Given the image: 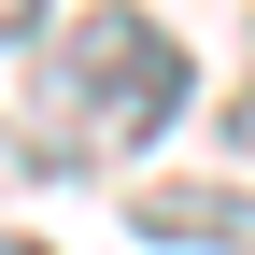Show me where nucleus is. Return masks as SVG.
Instances as JSON below:
<instances>
[{
  "instance_id": "nucleus-3",
  "label": "nucleus",
  "mask_w": 255,
  "mask_h": 255,
  "mask_svg": "<svg viewBox=\"0 0 255 255\" xmlns=\"http://www.w3.org/2000/svg\"><path fill=\"white\" fill-rule=\"evenodd\" d=\"M57 14V0H0V43H28V28H43Z\"/></svg>"
},
{
  "instance_id": "nucleus-4",
  "label": "nucleus",
  "mask_w": 255,
  "mask_h": 255,
  "mask_svg": "<svg viewBox=\"0 0 255 255\" xmlns=\"http://www.w3.org/2000/svg\"><path fill=\"white\" fill-rule=\"evenodd\" d=\"M227 142H241V156H255V85H241V100H227Z\"/></svg>"
},
{
  "instance_id": "nucleus-2",
  "label": "nucleus",
  "mask_w": 255,
  "mask_h": 255,
  "mask_svg": "<svg viewBox=\"0 0 255 255\" xmlns=\"http://www.w3.org/2000/svg\"><path fill=\"white\" fill-rule=\"evenodd\" d=\"M142 227H156V241H213V255H241V241H255V199H227V184H156Z\"/></svg>"
},
{
  "instance_id": "nucleus-5",
  "label": "nucleus",
  "mask_w": 255,
  "mask_h": 255,
  "mask_svg": "<svg viewBox=\"0 0 255 255\" xmlns=\"http://www.w3.org/2000/svg\"><path fill=\"white\" fill-rule=\"evenodd\" d=\"M0 255H57V241H14V227H0Z\"/></svg>"
},
{
  "instance_id": "nucleus-1",
  "label": "nucleus",
  "mask_w": 255,
  "mask_h": 255,
  "mask_svg": "<svg viewBox=\"0 0 255 255\" xmlns=\"http://www.w3.org/2000/svg\"><path fill=\"white\" fill-rule=\"evenodd\" d=\"M184 85L199 71H184V43L156 14H128V0L71 14L28 57V170H114V156H142L184 114Z\"/></svg>"
}]
</instances>
